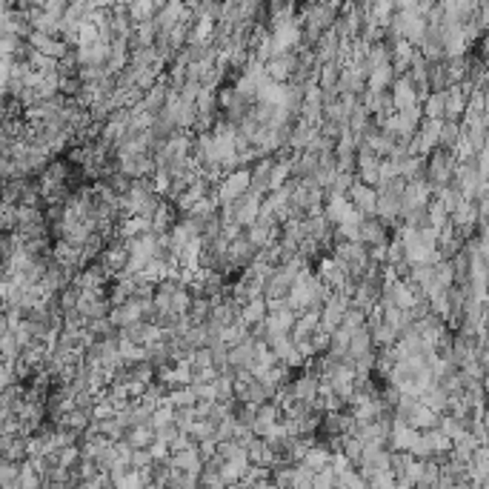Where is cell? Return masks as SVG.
Instances as JSON below:
<instances>
[{"mask_svg":"<svg viewBox=\"0 0 489 489\" xmlns=\"http://www.w3.org/2000/svg\"><path fill=\"white\" fill-rule=\"evenodd\" d=\"M346 198L352 201L355 209H358L361 215H367V217L378 212V186H369V184H364V181H355V184L349 186Z\"/></svg>","mask_w":489,"mask_h":489,"instance_id":"7a4b0ae2","label":"cell"},{"mask_svg":"<svg viewBox=\"0 0 489 489\" xmlns=\"http://www.w3.org/2000/svg\"><path fill=\"white\" fill-rule=\"evenodd\" d=\"M155 438H158V432H155V426H152L149 421H146V424H138V426H129V429H126V440H129L135 450H146Z\"/></svg>","mask_w":489,"mask_h":489,"instance_id":"277c9868","label":"cell"},{"mask_svg":"<svg viewBox=\"0 0 489 489\" xmlns=\"http://www.w3.org/2000/svg\"><path fill=\"white\" fill-rule=\"evenodd\" d=\"M266 315H269V303H266L263 295H260V298H252V300H246V303H241V318H243L249 326L263 324Z\"/></svg>","mask_w":489,"mask_h":489,"instance_id":"3957f363","label":"cell"},{"mask_svg":"<svg viewBox=\"0 0 489 489\" xmlns=\"http://www.w3.org/2000/svg\"><path fill=\"white\" fill-rule=\"evenodd\" d=\"M424 115L426 118H447V89H440V92H429L426 101H424Z\"/></svg>","mask_w":489,"mask_h":489,"instance_id":"5b68a950","label":"cell"},{"mask_svg":"<svg viewBox=\"0 0 489 489\" xmlns=\"http://www.w3.org/2000/svg\"><path fill=\"white\" fill-rule=\"evenodd\" d=\"M458 152H452V149H443V146H438L435 152H429L426 155V181H429V186L438 192L440 186H450L452 181H455V169H458Z\"/></svg>","mask_w":489,"mask_h":489,"instance_id":"6da1fadb","label":"cell"}]
</instances>
